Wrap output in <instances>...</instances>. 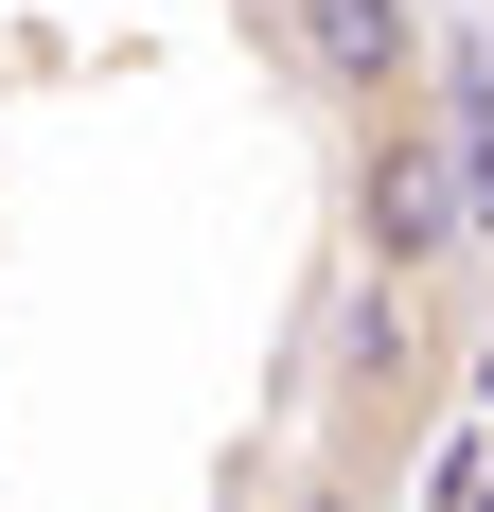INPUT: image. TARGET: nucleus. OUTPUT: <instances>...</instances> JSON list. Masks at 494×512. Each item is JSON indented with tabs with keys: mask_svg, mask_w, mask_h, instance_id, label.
<instances>
[{
	"mask_svg": "<svg viewBox=\"0 0 494 512\" xmlns=\"http://www.w3.org/2000/svg\"><path fill=\"white\" fill-rule=\"evenodd\" d=\"M424 407H442V283L353 265V301H336V460H353V477H389Z\"/></svg>",
	"mask_w": 494,
	"mask_h": 512,
	"instance_id": "f257e3e1",
	"label": "nucleus"
},
{
	"mask_svg": "<svg viewBox=\"0 0 494 512\" xmlns=\"http://www.w3.org/2000/svg\"><path fill=\"white\" fill-rule=\"evenodd\" d=\"M353 142V265L389 283H459V159H442V106H389V124H336Z\"/></svg>",
	"mask_w": 494,
	"mask_h": 512,
	"instance_id": "f03ea898",
	"label": "nucleus"
},
{
	"mask_svg": "<svg viewBox=\"0 0 494 512\" xmlns=\"http://www.w3.org/2000/svg\"><path fill=\"white\" fill-rule=\"evenodd\" d=\"M265 36H283V71L336 106V124H389V106H424V71H442L424 0H265Z\"/></svg>",
	"mask_w": 494,
	"mask_h": 512,
	"instance_id": "7ed1b4c3",
	"label": "nucleus"
},
{
	"mask_svg": "<svg viewBox=\"0 0 494 512\" xmlns=\"http://www.w3.org/2000/svg\"><path fill=\"white\" fill-rule=\"evenodd\" d=\"M424 106H442V159H459V230L494 248V71H477V53H442Z\"/></svg>",
	"mask_w": 494,
	"mask_h": 512,
	"instance_id": "20e7f679",
	"label": "nucleus"
},
{
	"mask_svg": "<svg viewBox=\"0 0 494 512\" xmlns=\"http://www.w3.org/2000/svg\"><path fill=\"white\" fill-rule=\"evenodd\" d=\"M371 495H389V477H353V460H318V495H300V512H371Z\"/></svg>",
	"mask_w": 494,
	"mask_h": 512,
	"instance_id": "39448f33",
	"label": "nucleus"
}]
</instances>
